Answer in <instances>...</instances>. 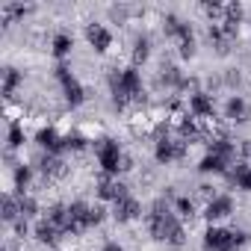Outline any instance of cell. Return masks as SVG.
<instances>
[{
	"mask_svg": "<svg viewBox=\"0 0 251 251\" xmlns=\"http://www.w3.org/2000/svg\"><path fill=\"white\" fill-rule=\"evenodd\" d=\"M204 12L210 15V21H225V6L222 3H204Z\"/></svg>",
	"mask_w": 251,
	"mask_h": 251,
	"instance_id": "4dcf8cb0",
	"label": "cell"
},
{
	"mask_svg": "<svg viewBox=\"0 0 251 251\" xmlns=\"http://www.w3.org/2000/svg\"><path fill=\"white\" fill-rule=\"evenodd\" d=\"M210 154H216V157H222V160H227V163H230V160L236 157V145H233V142H227L225 136H219V139H213V142H210Z\"/></svg>",
	"mask_w": 251,
	"mask_h": 251,
	"instance_id": "5bb4252c",
	"label": "cell"
},
{
	"mask_svg": "<svg viewBox=\"0 0 251 251\" xmlns=\"http://www.w3.org/2000/svg\"><path fill=\"white\" fill-rule=\"evenodd\" d=\"M189 109H192L195 118H213V98L204 95V92H195L189 98Z\"/></svg>",
	"mask_w": 251,
	"mask_h": 251,
	"instance_id": "7c38bea8",
	"label": "cell"
},
{
	"mask_svg": "<svg viewBox=\"0 0 251 251\" xmlns=\"http://www.w3.org/2000/svg\"><path fill=\"white\" fill-rule=\"evenodd\" d=\"M15 233H18V236H27V219H24V216L15 222Z\"/></svg>",
	"mask_w": 251,
	"mask_h": 251,
	"instance_id": "e575fe53",
	"label": "cell"
},
{
	"mask_svg": "<svg viewBox=\"0 0 251 251\" xmlns=\"http://www.w3.org/2000/svg\"><path fill=\"white\" fill-rule=\"evenodd\" d=\"M21 71L18 68H3V95L9 98V95H15V89L21 86Z\"/></svg>",
	"mask_w": 251,
	"mask_h": 251,
	"instance_id": "ac0fdd59",
	"label": "cell"
},
{
	"mask_svg": "<svg viewBox=\"0 0 251 251\" xmlns=\"http://www.w3.org/2000/svg\"><path fill=\"white\" fill-rule=\"evenodd\" d=\"M24 145V127L21 124H12L9 127V148H21Z\"/></svg>",
	"mask_w": 251,
	"mask_h": 251,
	"instance_id": "f1b7e54d",
	"label": "cell"
},
{
	"mask_svg": "<svg viewBox=\"0 0 251 251\" xmlns=\"http://www.w3.org/2000/svg\"><path fill=\"white\" fill-rule=\"evenodd\" d=\"M59 233H62V230H59L56 225H50L48 219H42V222L36 225V239H39V242H45V245H53Z\"/></svg>",
	"mask_w": 251,
	"mask_h": 251,
	"instance_id": "9a60e30c",
	"label": "cell"
},
{
	"mask_svg": "<svg viewBox=\"0 0 251 251\" xmlns=\"http://www.w3.org/2000/svg\"><path fill=\"white\" fill-rule=\"evenodd\" d=\"M36 142L48 151V154H56V151H62L65 148V139L53 130V127H45V130H39V136H36Z\"/></svg>",
	"mask_w": 251,
	"mask_h": 251,
	"instance_id": "4fadbf2b",
	"label": "cell"
},
{
	"mask_svg": "<svg viewBox=\"0 0 251 251\" xmlns=\"http://www.w3.org/2000/svg\"><path fill=\"white\" fill-rule=\"evenodd\" d=\"M53 74H56V80L62 83V92H65L68 106H80V103L86 100V92H83V86L77 83V77L68 71V65H56V68H53Z\"/></svg>",
	"mask_w": 251,
	"mask_h": 251,
	"instance_id": "277c9868",
	"label": "cell"
},
{
	"mask_svg": "<svg viewBox=\"0 0 251 251\" xmlns=\"http://www.w3.org/2000/svg\"><path fill=\"white\" fill-rule=\"evenodd\" d=\"M180 56H183V59L195 56V36H192V27H186L183 36H180Z\"/></svg>",
	"mask_w": 251,
	"mask_h": 251,
	"instance_id": "d4e9b609",
	"label": "cell"
},
{
	"mask_svg": "<svg viewBox=\"0 0 251 251\" xmlns=\"http://www.w3.org/2000/svg\"><path fill=\"white\" fill-rule=\"evenodd\" d=\"M225 21H227V24H239V21H242V6H239V3H227V6H225ZM225 21H222V24H225Z\"/></svg>",
	"mask_w": 251,
	"mask_h": 251,
	"instance_id": "4316f807",
	"label": "cell"
},
{
	"mask_svg": "<svg viewBox=\"0 0 251 251\" xmlns=\"http://www.w3.org/2000/svg\"><path fill=\"white\" fill-rule=\"evenodd\" d=\"M103 213H106L103 207H92V216H89V222H92V225H100V222H103Z\"/></svg>",
	"mask_w": 251,
	"mask_h": 251,
	"instance_id": "836d02e7",
	"label": "cell"
},
{
	"mask_svg": "<svg viewBox=\"0 0 251 251\" xmlns=\"http://www.w3.org/2000/svg\"><path fill=\"white\" fill-rule=\"evenodd\" d=\"M175 207H177V213H180L183 219H192V216H195V204H192L189 198H177Z\"/></svg>",
	"mask_w": 251,
	"mask_h": 251,
	"instance_id": "f546056e",
	"label": "cell"
},
{
	"mask_svg": "<svg viewBox=\"0 0 251 251\" xmlns=\"http://www.w3.org/2000/svg\"><path fill=\"white\" fill-rule=\"evenodd\" d=\"M89 216H92V207H89L86 201H74V204L68 207V230H65V233L77 236V233L89 230V227H92Z\"/></svg>",
	"mask_w": 251,
	"mask_h": 251,
	"instance_id": "5b68a950",
	"label": "cell"
},
{
	"mask_svg": "<svg viewBox=\"0 0 251 251\" xmlns=\"http://www.w3.org/2000/svg\"><path fill=\"white\" fill-rule=\"evenodd\" d=\"M109 92H112V100L118 106H124L127 100H139L145 92H142V77H139L136 65L124 68V71H112L109 74Z\"/></svg>",
	"mask_w": 251,
	"mask_h": 251,
	"instance_id": "7a4b0ae2",
	"label": "cell"
},
{
	"mask_svg": "<svg viewBox=\"0 0 251 251\" xmlns=\"http://www.w3.org/2000/svg\"><path fill=\"white\" fill-rule=\"evenodd\" d=\"M30 175H33V172H30V166H24V163L15 169V186L21 189V195H24V186L30 183Z\"/></svg>",
	"mask_w": 251,
	"mask_h": 251,
	"instance_id": "83f0119b",
	"label": "cell"
},
{
	"mask_svg": "<svg viewBox=\"0 0 251 251\" xmlns=\"http://www.w3.org/2000/svg\"><path fill=\"white\" fill-rule=\"evenodd\" d=\"M186 27H189V24H183L177 15H166V21H163V30H166V36H175V39H180Z\"/></svg>",
	"mask_w": 251,
	"mask_h": 251,
	"instance_id": "603a6c76",
	"label": "cell"
},
{
	"mask_svg": "<svg viewBox=\"0 0 251 251\" xmlns=\"http://www.w3.org/2000/svg\"><path fill=\"white\" fill-rule=\"evenodd\" d=\"M233 213V201H230V195H219V198H213L210 204H207V222H219V219H225V216H230Z\"/></svg>",
	"mask_w": 251,
	"mask_h": 251,
	"instance_id": "30bf717a",
	"label": "cell"
},
{
	"mask_svg": "<svg viewBox=\"0 0 251 251\" xmlns=\"http://www.w3.org/2000/svg\"><path fill=\"white\" fill-rule=\"evenodd\" d=\"M225 112H227V118H230V121H245V100H242L239 95H233V98L227 100Z\"/></svg>",
	"mask_w": 251,
	"mask_h": 251,
	"instance_id": "44dd1931",
	"label": "cell"
},
{
	"mask_svg": "<svg viewBox=\"0 0 251 251\" xmlns=\"http://www.w3.org/2000/svg\"><path fill=\"white\" fill-rule=\"evenodd\" d=\"M148 56H151V39H148V36H139V39H136V48H133V65L139 68Z\"/></svg>",
	"mask_w": 251,
	"mask_h": 251,
	"instance_id": "ffe728a7",
	"label": "cell"
},
{
	"mask_svg": "<svg viewBox=\"0 0 251 251\" xmlns=\"http://www.w3.org/2000/svg\"><path fill=\"white\" fill-rule=\"evenodd\" d=\"M198 169H201L204 175H210V172H225V169H227V160H222V157H216V154H207Z\"/></svg>",
	"mask_w": 251,
	"mask_h": 251,
	"instance_id": "cb8c5ba5",
	"label": "cell"
},
{
	"mask_svg": "<svg viewBox=\"0 0 251 251\" xmlns=\"http://www.w3.org/2000/svg\"><path fill=\"white\" fill-rule=\"evenodd\" d=\"M157 163H172V160H180L186 154V142H172V139H160L157 142Z\"/></svg>",
	"mask_w": 251,
	"mask_h": 251,
	"instance_id": "9c48e42d",
	"label": "cell"
},
{
	"mask_svg": "<svg viewBox=\"0 0 251 251\" xmlns=\"http://www.w3.org/2000/svg\"><path fill=\"white\" fill-rule=\"evenodd\" d=\"M103 251H124V248H121L118 242H106V245H103Z\"/></svg>",
	"mask_w": 251,
	"mask_h": 251,
	"instance_id": "d590c367",
	"label": "cell"
},
{
	"mask_svg": "<svg viewBox=\"0 0 251 251\" xmlns=\"http://www.w3.org/2000/svg\"><path fill=\"white\" fill-rule=\"evenodd\" d=\"M142 213V207H139V201L136 198H118L115 204H112V219L115 222H133L136 216Z\"/></svg>",
	"mask_w": 251,
	"mask_h": 251,
	"instance_id": "ba28073f",
	"label": "cell"
},
{
	"mask_svg": "<svg viewBox=\"0 0 251 251\" xmlns=\"http://www.w3.org/2000/svg\"><path fill=\"white\" fill-rule=\"evenodd\" d=\"M98 195L103 198V201H118V198H127V186L124 183H118V180H109V177H100V183H98Z\"/></svg>",
	"mask_w": 251,
	"mask_h": 251,
	"instance_id": "8fae6325",
	"label": "cell"
},
{
	"mask_svg": "<svg viewBox=\"0 0 251 251\" xmlns=\"http://www.w3.org/2000/svg\"><path fill=\"white\" fill-rule=\"evenodd\" d=\"M71 48H74V42H71V36H65V33H59V36L53 39V48H50V50H53V56H56V59H65V56L71 53Z\"/></svg>",
	"mask_w": 251,
	"mask_h": 251,
	"instance_id": "7402d4cb",
	"label": "cell"
},
{
	"mask_svg": "<svg viewBox=\"0 0 251 251\" xmlns=\"http://www.w3.org/2000/svg\"><path fill=\"white\" fill-rule=\"evenodd\" d=\"M65 148H74V151H80V148H86V139L83 136H65Z\"/></svg>",
	"mask_w": 251,
	"mask_h": 251,
	"instance_id": "d6a6232c",
	"label": "cell"
},
{
	"mask_svg": "<svg viewBox=\"0 0 251 251\" xmlns=\"http://www.w3.org/2000/svg\"><path fill=\"white\" fill-rule=\"evenodd\" d=\"M39 166H42V172H45L48 177H62V175H65V163H62L56 154L42 157V163H39Z\"/></svg>",
	"mask_w": 251,
	"mask_h": 251,
	"instance_id": "2e32d148",
	"label": "cell"
},
{
	"mask_svg": "<svg viewBox=\"0 0 251 251\" xmlns=\"http://www.w3.org/2000/svg\"><path fill=\"white\" fill-rule=\"evenodd\" d=\"M95 148H98V160H100V169L106 172V177L124 172V154H121L118 142H112V139H100V142H95Z\"/></svg>",
	"mask_w": 251,
	"mask_h": 251,
	"instance_id": "3957f363",
	"label": "cell"
},
{
	"mask_svg": "<svg viewBox=\"0 0 251 251\" xmlns=\"http://www.w3.org/2000/svg\"><path fill=\"white\" fill-rule=\"evenodd\" d=\"M36 210H39V204L33 201V198H24L21 195V216L27 219V216H36Z\"/></svg>",
	"mask_w": 251,
	"mask_h": 251,
	"instance_id": "1f68e13d",
	"label": "cell"
},
{
	"mask_svg": "<svg viewBox=\"0 0 251 251\" xmlns=\"http://www.w3.org/2000/svg\"><path fill=\"white\" fill-rule=\"evenodd\" d=\"M204 248H207V251H236V248H233V230L207 227V233H204Z\"/></svg>",
	"mask_w": 251,
	"mask_h": 251,
	"instance_id": "8992f818",
	"label": "cell"
},
{
	"mask_svg": "<svg viewBox=\"0 0 251 251\" xmlns=\"http://www.w3.org/2000/svg\"><path fill=\"white\" fill-rule=\"evenodd\" d=\"M233 180H236V186L239 189H248L251 192V166H236V172H233Z\"/></svg>",
	"mask_w": 251,
	"mask_h": 251,
	"instance_id": "484cf974",
	"label": "cell"
},
{
	"mask_svg": "<svg viewBox=\"0 0 251 251\" xmlns=\"http://www.w3.org/2000/svg\"><path fill=\"white\" fill-rule=\"evenodd\" d=\"M48 222L56 225V227L65 233V230H68V207H65V204H53V207L48 210Z\"/></svg>",
	"mask_w": 251,
	"mask_h": 251,
	"instance_id": "e0dca14e",
	"label": "cell"
},
{
	"mask_svg": "<svg viewBox=\"0 0 251 251\" xmlns=\"http://www.w3.org/2000/svg\"><path fill=\"white\" fill-rule=\"evenodd\" d=\"M86 39H89V45L95 48V53H106L109 45H112V33H109L103 24H89V27H86Z\"/></svg>",
	"mask_w": 251,
	"mask_h": 251,
	"instance_id": "52a82bcc",
	"label": "cell"
},
{
	"mask_svg": "<svg viewBox=\"0 0 251 251\" xmlns=\"http://www.w3.org/2000/svg\"><path fill=\"white\" fill-rule=\"evenodd\" d=\"M148 227H151V236L160 239V242H172V245H183V227L180 222L169 213V207L163 201H157L148 213Z\"/></svg>",
	"mask_w": 251,
	"mask_h": 251,
	"instance_id": "6da1fadb",
	"label": "cell"
},
{
	"mask_svg": "<svg viewBox=\"0 0 251 251\" xmlns=\"http://www.w3.org/2000/svg\"><path fill=\"white\" fill-rule=\"evenodd\" d=\"M21 219V198H12V195H6L3 198V222H18Z\"/></svg>",
	"mask_w": 251,
	"mask_h": 251,
	"instance_id": "d6986e66",
	"label": "cell"
}]
</instances>
